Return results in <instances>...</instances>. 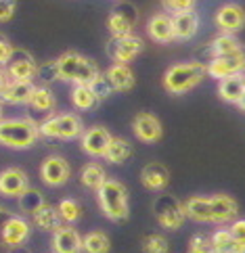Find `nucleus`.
<instances>
[{
  "instance_id": "obj_1",
  "label": "nucleus",
  "mask_w": 245,
  "mask_h": 253,
  "mask_svg": "<svg viewBox=\"0 0 245 253\" xmlns=\"http://www.w3.org/2000/svg\"><path fill=\"white\" fill-rule=\"evenodd\" d=\"M40 138L38 124L32 117H2L0 120V144L6 149H32Z\"/></svg>"
},
{
  "instance_id": "obj_2",
  "label": "nucleus",
  "mask_w": 245,
  "mask_h": 253,
  "mask_svg": "<svg viewBox=\"0 0 245 253\" xmlns=\"http://www.w3.org/2000/svg\"><path fill=\"white\" fill-rule=\"evenodd\" d=\"M207 78V67L203 61H189V63H176L166 69L163 74V88L170 94H187L195 86H199Z\"/></svg>"
},
{
  "instance_id": "obj_3",
  "label": "nucleus",
  "mask_w": 245,
  "mask_h": 253,
  "mask_svg": "<svg viewBox=\"0 0 245 253\" xmlns=\"http://www.w3.org/2000/svg\"><path fill=\"white\" fill-rule=\"evenodd\" d=\"M98 207L107 220L111 222H126L130 218V203H128V188L120 180L107 178L103 186L97 191Z\"/></svg>"
},
{
  "instance_id": "obj_4",
  "label": "nucleus",
  "mask_w": 245,
  "mask_h": 253,
  "mask_svg": "<svg viewBox=\"0 0 245 253\" xmlns=\"http://www.w3.org/2000/svg\"><path fill=\"white\" fill-rule=\"evenodd\" d=\"M57 67H59V80L69 84H93L95 80L101 76L98 65L84 55H80L76 50H67L61 57H57Z\"/></svg>"
},
{
  "instance_id": "obj_5",
  "label": "nucleus",
  "mask_w": 245,
  "mask_h": 253,
  "mask_svg": "<svg viewBox=\"0 0 245 253\" xmlns=\"http://www.w3.org/2000/svg\"><path fill=\"white\" fill-rule=\"evenodd\" d=\"M40 136L54 140H76L84 132V122L78 113H50L38 124Z\"/></svg>"
},
{
  "instance_id": "obj_6",
  "label": "nucleus",
  "mask_w": 245,
  "mask_h": 253,
  "mask_svg": "<svg viewBox=\"0 0 245 253\" xmlns=\"http://www.w3.org/2000/svg\"><path fill=\"white\" fill-rule=\"evenodd\" d=\"M107 57L113 63H124V65H130L132 61L139 59L145 52V40L136 34H128V36H111L107 42Z\"/></svg>"
},
{
  "instance_id": "obj_7",
  "label": "nucleus",
  "mask_w": 245,
  "mask_h": 253,
  "mask_svg": "<svg viewBox=\"0 0 245 253\" xmlns=\"http://www.w3.org/2000/svg\"><path fill=\"white\" fill-rule=\"evenodd\" d=\"M153 213L163 230H178L185 224V205L174 195H159L153 201Z\"/></svg>"
},
{
  "instance_id": "obj_8",
  "label": "nucleus",
  "mask_w": 245,
  "mask_h": 253,
  "mask_svg": "<svg viewBox=\"0 0 245 253\" xmlns=\"http://www.w3.org/2000/svg\"><path fill=\"white\" fill-rule=\"evenodd\" d=\"M141 19V13L136 4L124 0V2H117L115 8L107 17V30L111 36H128L134 34L136 23Z\"/></svg>"
},
{
  "instance_id": "obj_9",
  "label": "nucleus",
  "mask_w": 245,
  "mask_h": 253,
  "mask_svg": "<svg viewBox=\"0 0 245 253\" xmlns=\"http://www.w3.org/2000/svg\"><path fill=\"white\" fill-rule=\"evenodd\" d=\"M4 71L11 82H34L36 71H38V63H36V59L27 50L15 48Z\"/></svg>"
},
{
  "instance_id": "obj_10",
  "label": "nucleus",
  "mask_w": 245,
  "mask_h": 253,
  "mask_svg": "<svg viewBox=\"0 0 245 253\" xmlns=\"http://www.w3.org/2000/svg\"><path fill=\"white\" fill-rule=\"evenodd\" d=\"M71 178V166L65 157L61 155H49L40 166V180L50 188H59L67 184Z\"/></svg>"
},
{
  "instance_id": "obj_11",
  "label": "nucleus",
  "mask_w": 245,
  "mask_h": 253,
  "mask_svg": "<svg viewBox=\"0 0 245 253\" xmlns=\"http://www.w3.org/2000/svg\"><path fill=\"white\" fill-rule=\"evenodd\" d=\"M207 76L216 80H224L231 76H241L245 71V46L237 55H226V57H212L205 63Z\"/></svg>"
},
{
  "instance_id": "obj_12",
  "label": "nucleus",
  "mask_w": 245,
  "mask_h": 253,
  "mask_svg": "<svg viewBox=\"0 0 245 253\" xmlns=\"http://www.w3.org/2000/svg\"><path fill=\"white\" fill-rule=\"evenodd\" d=\"M30 234H32V224L19 213H11L2 226V232H0V245L8 249L25 245Z\"/></svg>"
},
{
  "instance_id": "obj_13",
  "label": "nucleus",
  "mask_w": 245,
  "mask_h": 253,
  "mask_svg": "<svg viewBox=\"0 0 245 253\" xmlns=\"http://www.w3.org/2000/svg\"><path fill=\"white\" fill-rule=\"evenodd\" d=\"M216 28L222 34H237L245 28V8L237 2H226L214 15Z\"/></svg>"
},
{
  "instance_id": "obj_14",
  "label": "nucleus",
  "mask_w": 245,
  "mask_h": 253,
  "mask_svg": "<svg viewBox=\"0 0 245 253\" xmlns=\"http://www.w3.org/2000/svg\"><path fill=\"white\" fill-rule=\"evenodd\" d=\"M109 140H111V132L103 126H90L82 132L80 136V147L88 157H103Z\"/></svg>"
},
{
  "instance_id": "obj_15",
  "label": "nucleus",
  "mask_w": 245,
  "mask_h": 253,
  "mask_svg": "<svg viewBox=\"0 0 245 253\" xmlns=\"http://www.w3.org/2000/svg\"><path fill=\"white\" fill-rule=\"evenodd\" d=\"M132 132L134 136L139 138L141 142H147V144H153L161 140V134H163V128H161V122L157 120L153 113H136L134 120H132Z\"/></svg>"
},
{
  "instance_id": "obj_16",
  "label": "nucleus",
  "mask_w": 245,
  "mask_h": 253,
  "mask_svg": "<svg viewBox=\"0 0 245 253\" xmlns=\"http://www.w3.org/2000/svg\"><path fill=\"white\" fill-rule=\"evenodd\" d=\"M30 188V178L21 168H6L0 171V195L8 199L21 197Z\"/></svg>"
},
{
  "instance_id": "obj_17",
  "label": "nucleus",
  "mask_w": 245,
  "mask_h": 253,
  "mask_svg": "<svg viewBox=\"0 0 245 253\" xmlns=\"http://www.w3.org/2000/svg\"><path fill=\"white\" fill-rule=\"evenodd\" d=\"M50 247H52V253H82V234L74 226L61 224L52 232Z\"/></svg>"
},
{
  "instance_id": "obj_18",
  "label": "nucleus",
  "mask_w": 245,
  "mask_h": 253,
  "mask_svg": "<svg viewBox=\"0 0 245 253\" xmlns=\"http://www.w3.org/2000/svg\"><path fill=\"white\" fill-rule=\"evenodd\" d=\"M147 36L157 44L174 42L176 36H174V21H172V15L170 13H155L153 17H149Z\"/></svg>"
},
{
  "instance_id": "obj_19",
  "label": "nucleus",
  "mask_w": 245,
  "mask_h": 253,
  "mask_svg": "<svg viewBox=\"0 0 245 253\" xmlns=\"http://www.w3.org/2000/svg\"><path fill=\"white\" fill-rule=\"evenodd\" d=\"M210 207H212V224H229L237 220L239 203L229 195H212Z\"/></svg>"
},
{
  "instance_id": "obj_20",
  "label": "nucleus",
  "mask_w": 245,
  "mask_h": 253,
  "mask_svg": "<svg viewBox=\"0 0 245 253\" xmlns=\"http://www.w3.org/2000/svg\"><path fill=\"white\" fill-rule=\"evenodd\" d=\"M141 182L147 191L159 193L170 184V169L159 161H151L141 169Z\"/></svg>"
},
{
  "instance_id": "obj_21",
  "label": "nucleus",
  "mask_w": 245,
  "mask_h": 253,
  "mask_svg": "<svg viewBox=\"0 0 245 253\" xmlns=\"http://www.w3.org/2000/svg\"><path fill=\"white\" fill-rule=\"evenodd\" d=\"M105 78L109 80V84L113 86L115 92H128L134 88V71L130 69V65H124V63H111L105 69Z\"/></svg>"
},
{
  "instance_id": "obj_22",
  "label": "nucleus",
  "mask_w": 245,
  "mask_h": 253,
  "mask_svg": "<svg viewBox=\"0 0 245 253\" xmlns=\"http://www.w3.org/2000/svg\"><path fill=\"white\" fill-rule=\"evenodd\" d=\"M243 48V44L237 40V36L233 34H220L216 36L212 42H207V61L212 57H226V55H237V52Z\"/></svg>"
},
{
  "instance_id": "obj_23",
  "label": "nucleus",
  "mask_w": 245,
  "mask_h": 253,
  "mask_svg": "<svg viewBox=\"0 0 245 253\" xmlns=\"http://www.w3.org/2000/svg\"><path fill=\"white\" fill-rule=\"evenodd\" d=\"M185 205V215L197 224H212V207L210 197H189Z\"/></svg>"
},
{
  "instance_id": "obj_24",
  "label": "nucleus",
  "mask_w": 245,
  "mask_h": 253,
  "mask_svg": "<svg viewBox=\"0 0 245 253\" xmlns=\"http://www.w3.org/2000/svg\"><path fill=\"white\" fill-rule=\"evenodd\" d=\"M34 90H36L34 82H8V86L0 94V101L6 105H30Z\"/></svg>"
},
{
  "instance_id": "obj_25",
  "label": "nucleus",
  "mask_w": 245,
  "mask_h": 253,
  "mask_svg": "<svg viewBox=\"0 0 245 253\" xmlns=\"http://www.w3.org/2000/svg\"><path fill=\"white\" fill-rule=\"evenodd\" d=\"M172 21H174L176 40H191V38H195L199 32V15L195 13V8L193 11H187V13L172 15Z\"/></svg>"
},
{
  "instance_id": "obj_26",
  "label": "nucleus",
  "mask_w": 245,
  "mask_h": 253,
  "mask_svg": "<svg viewBox=\"0 0 245 253\" xmlns=\"http://www.w3.org/2000/svg\"><path fill=\"white\" fill-rule=\"evenodd\" d=\"M32 222L36 228H40L42 232H54L63 224L61 222V215H59V210L50 203H44L38 211L32 213Z\"/></svg>"
},
{
  "instance_id": "obj_27",
  "label": "nucleus",
  "mask_w": 245,
  "mask_h": 253,
  "mask_svg": "<svg viewBox=\"0 0 245 253\" xmlns=\"http://www.w3.org/2000/svg\"><path fill=\"white\" fill-rule=\"evenodd\" d=\"M71 105L76 107L78 111H95L98 105H101V101H98V96L95 94V90L90 88L88 84H78L71 88Z\"/></svg>"
},
{
  "instance_id": "obj_28",
  "label": "nucleus",
  "mask_w": 245,
  "mask_h": 253,
  "mask_svg": "<svg viewBox=\"0 0 245 253\" xmlns=\"http://www.w3.org/2000/svg\"><path fill=\"white\" fill-rule=\"evenodd\" d=\"M107 169L98 164V161H90V164H86L84 168L80 169V182L82 186H86L88 191H98V188L103 186V182L107 180Z\"/></svg>"
},
{
  "instance_id": "obj_29",
  "label": "nucleus",
  "mask_w": 245,
  "mask_h": 253,
  "mask_svg": "<svg viewBox=\"0 0 245 253\" xmlns=\"http://www.w3.org/2000/svg\"><path fill=\"white\" fill-rule=\"evenodd\" d=\"M243 92H245L243 76H231V78H224L218 82V96H220L224 103L237 105Z\"/></svg>"
},
{
  "instance_id": "obj_30",
  "label": "nucleus",
  "mask_w": 245,
  "mask_h": 253,
  "mask_svg": "<svg viewBox=\"0 0 245 253\" xmlns=\"http://www.w3.org/2000/svg\"><path fill=\"white\" fill-rule=\"evenodd\" d=\"M30 107L34 111L44 113V115H50L54 109H57V96L50 90V86H36L34 94L30 98Z\"/></svg>"
},
{
  "instance_id": "obj_31",
  "label": "nucleus",
  "mask_w": 245,
  "mask_h": 253,
  "mask_svg": "<svg viewBox=\"0 0 245 253\" xmlns=\"http://www.w3.org/2000/svg\"><path fill=\"white\" fill-rule=\"evenodd\" d=\"M132 155V147L130 142L122 138V136H111V140H109L107 149H105V155L103 159L107 161V164H124V161H128Z\"/></svg>"
},
{
  "instance_id": "obj_32",
  "label": "nucleus",
  "mask_w": 245,
  "mask_h": 253,
  "mask_svg": "<svg viewBox=\"0 0 245 253\" xmlns=\"http://www.w3.org/2000/svg\"><path fill=\"white\" fill-rule=\"evenodd\" d=\"M111 241L103 230H90L82 237V253H109Z\"/></svg>"
},
{
  "instance_id": "obj_33",
  "label": "nucleus",
  "mask_w": 245,
  "mask_h": 253,
  "mask_svg": "<svg viewBox=\"0 0 245 253\" xmlns=\"http://www.w3.org/2000/svg\"><path fill=\"white\" fill-rule=\"evenodd\" d=\"M210 241H212L214 253H241L237 243H235V239L231 237L229 228H218L210 237Z\"/></svg>"
},
{
  "instance_id": "obj_34",
  "label": "nucleus",
  "mask_w": 245,
  "mask_h": 253,
  "mask_svg": "<svg viewBox=\"0 0 245 253\" xmlns=\"http://www.w3.org/2000/svg\"><path fill=\"white\" fill-rule=\"evenodd\" d=\"M17 201H19V210L23 211V213H34V211H38L40 207L47 203L44 201V197H42V193L38 191V188H27V191L21 195V197H17Z\"/></svg>"
},
{
  "instance_id": "obj_35",
  "label": "nucleus",
  "mask_w": 245,
  "mask_h": 253,
  "mask_svg": "<svg viewBox=\"0 0 245 253\" xmlns=\"http://www.w3.org/2000/svg\"><path fill=\"white\" fill-rule=\"evenodd\" d=\"M57 210H59V215H61V222H65L69 226H74L82 218V207H80V203L76 201V199H69V197L61 199Z\"/></svg>"
},
{
  "instance_id": "obj_36",
  "label": "nucleus",
  "mask_w": 245,
  "mask_h": 253,
  "mask_svg": "<svg viewBox=\"0 0 245 253\" xmlns=\"http://www.w3.org/2000/svg\"><path fill=\"white\" fill-rule=\"evenodd\" d=\"M145 253H170V241L159 232H151L143 239Z\"/></svg>"
},
{
  "instance_id": "obj_37",
  "label": "nucleus",
  "mask_w": 245,
  "mask_h": 253,
  "mask_svg": "<svg viewBox=\"0 0 245 253\" xmlns=\"http://www.w3.org/2000/svg\"><path fill=\"white\" fill-rule=\"evenodd\" d=\"M36 78L42 82V86H50L52 82L59 80V67H57V59L54 61H44L38 63V71H36Z\"/></svg>"
},
{
  "instance_id": "obj_38",
  "label": "nucleus",
  "mask_w": 245,
  "mask_h": 253,
  "mask_svg": "<svg viewBox=\"0 0 245 253\" xmlns=\"http://www.w3.org/2000/svg\"><path fill=\"white\" fill-rule=\"evenodd\" d=\"M187 253H214L210 237H207V234H203V232L193 234V237H191V241H189V251H187Z\"/></svg>"
},
{
  "instance_id": "obj_39",
  "label": "nucleus",
  "mask_w": 245,
  "mask_h": 253,
  "mask_svg": "<svg viewBox=\"0 0 245 253\" xmlns=\"http://www.w3.org/2000/svg\"><path fill=\"white\" fill-rule=\"evenodd\" d=\"M90 88L95 90V94L98 96V101H101V103L105 101V98L111 96V94H115V90H113V86H111V84H109V80L105 78V74L98 76V78L95 80V82L90 84Z\"/></svg>"
},
{
  "instance_id": "obj_40",
  "label": "nucleus",
  "mask_w": 245,
  "mask_h": 253,
  "mask_svg": "<svg viewBox=\"0 0 245 253\" xmlns=\"http://www.w3.org/2000/svg\"><path fill=\"white\" fill-rule=\"evenodd\" d=\"M163 8L170 15H178V13H187L195 8V0H161Z\"/></svg>"
},
{
  "instance_id": "obj_41",
  "label": "nucleus",
  "mask_w": 245,
  "mask_h": 253,
  "mask_svg": "<svg viewBox=\"0 0 245 253\" xmlns=\"http://www.w3.org/2000/svg\"><path fill=\"white\" fill-rule=\"evenodd\" d=\"M229 232H231V237L235 239V243H237L239 251L245 253V220H233Z\"/></svg>"
},
{
  "instance_id": "obj_42",
  "label": "nucleus",
  "mask_w": 245,
  "mask_h": 253,
  "mask_svg": "<svg viewBox=\"0 0 245 253\" xmlns=\"http://www.w3.org/2000/svg\"><path fill=\"white\" fill-rule=\"evenodd\" d=\"M13 50H15V46L11 44V40H8L4 34H0V67H6V63L11 61Z\"/></svg>"
},
{
  "instance_id": "obj_43",
  "label": "nucleus",
  "mask_w": 245,
  "mask_h": 253,
  "mask_svg": "<svg viewBox=\"0 0 245 253\" xmlns=\"http://www.w3.org/2000/svg\"><path fill=\"white\" fill-rule=\"evenodd\" d=\"M15 11H17V2H15V0H0V23L11 21Z\"/></svg>"
},
{
  "instance_id": "obj_44",
  "label": "nucleus",
  "mask_w": 245,
  "mask_h": 253,
  "mask_svg": "<svg viewBox=\"0 0 245 253\" xmlns=\"http://www.w3.org/2000/svg\"><path fill=\"white\" fill-rule=\"evenodd\" d=\"M8 82H11V80H8V76H6V71L0 67V94H2V90L8 86Z\"/></svg>"
},
{
  "instance_id": "obj_45",
  "label": "nucleus",
  "mask_w": 245,
  "mask_h": 253,
  "mask_svg": "<svg viewBox=\"0 0 245 253\" xmlns=\"http://www.w3.org/2000/svg\"><path fill=\"white\" fill-rule=\"evenodd\" d=\"M8 253H32V251L27 247H23V245H19V247H11V249H8Z\"/></svg>"
},
{
  "instance_id": "obj_46",
  "label": "nucleus",
  "mask_w": 245,
  "mask_h": 253,
  "mask_svg": "<svg viewBox=\"0 0 245 253\" xmlns=\"http://www.w3.org/2000/svg\"><path fill=\"white\" fill-rule=\"evenodd\" d=\"M237 107H239V111H243V113H245V92H243V96L239 98V103H237Z\"/></svg>"
},
{
  "instance_id": "obj_47",
  "label": "nucleus",
  "mask_w": 245,
  "mask_h": 253,
  "mask_svg": "<svg viewBox=\"0 0 245 253\" xmlns=\"http://www.w3.org/2000/svg\"><path fill=\"white\" fill-rule=\"evenodd\" d=\"M2 117H4V103L0 101V120H2Z\"/></svg>"
},
{
  "instance_id": "obj_48",
  "label": "nucleus",
  "mask_w": 245,
  "mask_h": 253,
  "mask_svg": "<svg viewBox=\"0 0 245 253\" xmlns=\"http://www.w3.org/2000/svg\"><path fill=\"white\" fill-rule=\"evenodd\" d=\"M111 2H115V4H117V2H124V0H111Z\"/></svg>"
},
{
  "instance_id": "obj_49",
  "label": "nucleus",
  "mask_w": 245,
  "mask_h": 253,
  "mask_svg": "<svg viewBox=\"0 0 245 253\" xmlns=\"http://www.w3.org/2000/svg\"><path fill=\"white\" fill-rule=\"evenodd\" d=\"M2 211H4V207H2V205H0V213H2Z\"/></svg>"
},
{
  "instance_id": "obj_50",
  "label": "nucleus",
  "mask_w": 245,
  "mask_h": 253,
  "mask_svg": "<svg viewBox=\"0 0 245 253\" xmlns=\"http://www.w3.org/2000/svg\"><path fill=\"white\" fill-rule=\"evenodd\" d=\"M241 76H243V84H245V71H243V74H241Z\"/></svg>"
}]
</instances>
